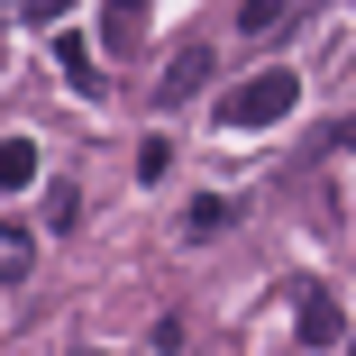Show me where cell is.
Listing matches in <instances>:
<instances>
[{
    "instance_id": "obj_1",
    "label": "cell",
    "mask_w": 356,
    "mask_h": 356,
    "mask_svg": "<svg viewBox=\"0 0 356 356\" xmlns=\"http://www.w3.org/2000/svg\"><path fill=\"white\" fill-rule=\"evenodd\" d=\"M293 101H302V83L283 74V64H265L238 92H220V128H274V119H293Z\"/></svg>"
},
{
    "instance_id": "obj_2",
    "label": "cell",
    "mask_w": 356,
    "mask_h": 356,
    "mask_svg": "<svg viewBox=\"0 0 356 356\" xmlns=\"http://www.w3.org/2000/svg\"><path fill=\"white\" fill-rule=\"evenodd\" d=\"M201 92H210V46H183L165 74H156V101H165V110H183V101H201Z\"/></svg>"
},
{
    "instance_id": "obj_3",
    "label": "cell",
    "mask_w": 356,
    "mask_h": 356,
    "mask_svg": "<svg viewBox=\"0 0 356 356\" xmlns=\"http://www.w3.org/2000/svg\"><path fill=\"white\" fill-rule=\"evenodd\" d=\"M302 347H347V311L320 293V283L302 293Z\"/></svg>"
},
{
    "instance_id": "obj_4",
    "label": "cell",
    "mask_w": 356,
    "mask_h": 356,
    "mask_svg": "<svg viewBox=\"0 0 356 356\" xmlns=\"http://www.w3.org/2000/svg\"><path fill=\"white\" fill-rule=\"evenodd\" d=\"M28 265H37V238L19 220H0V283H28Z\"/></svg>"
},
{
    "instance_id": "obj_5",
    "label": "cell",
    "mask_w": 356,
    "mask_h": 356,
    "mask_svg": "<svg viewBox=\"0 0 356 356\" xmlns=\"http://www.w3.org/2000/svg\"><path fill=\"white\" fill-rule=\"evenodd\" d=\"M28 183H37V147L10 137V147H0V192H28Z\"/></svg>"
},
{
    "instance_id": "obj_6",
    "label": "cell",
    "mask_w": 356,
    "mask_h": 356,
    "mask_svg": "<svg viewBox=\"0 0 356 356\" xmlns=\"http://www.w3.org/2000/svg\"><path fill=\"white\" fill-rule=\"evenodd\" d=\"M293 19H302V10H283V0H247V10H238V28H247V37H283Z\"/></svg>"
},
{
    "instance_id": "obj_7",
    "label": "cell",
    "mask_w": 356,
    "mask_h": 356,
    "mask_svg": "<svg viewBox=\"0 0 356 356\" xmlns=\"http://www.w3.org/2000/svg\"><path fill=\"white\" fill-rule=\"evenodd\" d=\"M229 220H238V210H229L220 192H210V201H192V210H183V238H220Z\"/></svg>"
},
{
    "instance_id": "obj_8",
    "label": "cell",
    "mask_w": 356,
    "mask_h": 356,
    "mask_svg": "<svg viewBox=\"0 0 356 356\" xmlns=\"http://www.w3.org/2000/svg\"><path fill=\"white\" fill-rule=\"evenodd\" d=\"M55 55H64V83H74V92H101V64H92V55H83V46H74V37H64V46H55Z\"/></svg>"
},
{
    "instance_id": "obj_9",
    "label": "cell",
    "mask_w": 356,
    "mask_h": 356,
    "mask_svg": "<svg viewBox=\"0 0 356 356\" xmlns=\"http://www.w3.org/2000/svg\"><path fill=\"white\" fill-rule=\"evenodd\" d=\"M46 229H83V192H74V183L46 192Z\"/></svg>"
},
{
    "instance_id": "obj_10",
    "label": "cell",
    "mask_w": 356,
    "mask_h": 356,
    "mask_svg": "<svg viewBox=\"0 0 356 356\" xmlns=\"http://www.w3.org/2000/svg\"><path fill=\"white\" fill-rule=\"evenodd\" d=\"M101 28H110V46H128V37H137V28H147V10H137V0H119V10H110V19H101Z\"/></svg>"
},
{
    "instance_id": "obj_11",
    "label": "cell",
    "mask_w": 356,
    "mask_h": 356,
    "mask_svg": "<svg viewBox=\"0 0 356 356\" xmlns=\"http://www.w3.org/2000/svg\"><path fill=\"white\" fill-rule=\"evenodd\" d=\"M338 147H347V156H356V119H347V128H338Z\"/></svg>"
},
{
    "instance_id": "obj_12",
    "label": "cell",
    "mask_w": 356,
    "mask_h": 356,
    "mask_svg": "<svg viewBox=\"0 0 356 356\" xmlns=\"http://www.w3.org/2000/svg\"><path fill=\"white\" fill-rule=\"evenodd\" d=\"M347 356H356V329H347Z\"/></svg>"
},
{
    "instance_id": "obj_13",
    "label": "cell",
    "mask_w": 356,
    "mask_h": 356,
    "mask_svg": "<svg viewBox=\"0 0 356 356\" xmlns=\"http://www.w3.org/2000/svg\"><path fill=\"white\" fill-rule=\"evenodd\" d=\"M74 356H92V347H74Z\"/></svg>"
}]
</instances>
